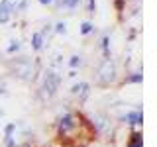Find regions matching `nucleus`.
<instances>
[{"mask_svg":"<svg viewBox=\"0 0 157 147\" xmlns=\"http://www.w3.org/2000/svg\"><path fill=\"white\" fill-rule=\"evenodd\" d=\"M10 71H12V75L18 77V78H29L33 75V65H32V61H29L28 57H20L10 65Z\"/></svg>","mask_w":157,"mask_h":147,"instance_id":"obj_1","label":"nucleus"},{"mask_svg":"<svg viewBox=\"0 0 157 147\" xmlns=\"http://www.w3.org/2000/svg\"><path fill=\"white\" fill-rule=\"evenodd\" d=\"M98 81L102 85H110V82L116 81V67L112 61H104L98 67Z\"/></svg>","mask_w":157,"mask_h":147,"instance_id":"obj_2","label":"nucleus"},{"mask_svg":"<svg viewBox=\"0 0 157 147\" xmlns=\"http://www.w3.org/2000/svg\"><path fill=\"white\" fill-rule=\"evenodd\" d=\"M57 86H59L57 73L47 71L45 73V78H43V92H45L47 96H53V94H55V90H57Z\"/></svg>","mask_w":157,"mask_h":147,"instance_id":"obj_3","label":"nucleus"},{"mask_svg":"<svg viewBox=\"0 0 157 147\" xmlns=\"http://www.w3.org/2000/svg\"><path fill=\"white\" fill-rule=\"evenodd\" d=\"M12 12H14V6H12V2L10 0H2L0 2V22H8L10 16H12Z\"/></svg>","mask_w":157,"mask_h":147,"instance_id":"obj_4","label":"nucleus"},{"mask_svg":"<svg viewBox=\"0 0 157 147\" xmlns=\"http://www.w3.org/2000/svg\"><path fill=\"white\" fill-rule=\"evenodd\" d=\"M59 127H61L63 134L69 131V130H73V127H75V118H73L71 114H65L61 120H59Z\"/></svg>","mask_w":157,"mask_h":147,"instance_id":"obj_5","label":"nucleus"},{"mask_svg":"<svg viewBox=\"0 0 157 147\" xmlns=\"http://www.w3.org/2000/svg\"><path fill=\"white\" fill-rule=\"evenodd\" d=\"M141 120H144V116L140 114V112H130V114L124 116V122H128V124H141Z\"/></svg>","mask_w":157,"mask_h":147,"instance_id":"obj_6","label":"nucleus"},{"mask_svg":"<svg viewBox=\"0 0 157 147\" xmlns=\"http://www.w3.org/2000/svg\"><path fill=\"white\" fill-rule=\"evenodd\" d=\"M88 88H90V86H88L86 82H78V85H75L71 88V92H73V94H81L82 98H85L88 94Z\"/></svg>","mask_w":157,"mask_h":147,"instance_id":"obj_7","label":"nucleus"},{"mask_svg":"<svg viewBox=\"0 0 157 147\" xmlns=\"http://www.w3.org/2000/svg\"><path fill=\"white\" fill-rule=\"evenodd\" d=\"M32 45H33V49L36 51H39L41 49V45H43V33H39V32H36L32 36Z\"/></svg>","mask_w":157,"mask_h":147,"instance_id":"obj_8","label":"nucleus"},{"mask_svg":"<svg viewBox=\"0 0 157 147\" xmlns=\"http://www.w3.org/2000/svg\"><path fill=\"white\" fill-rule=\"evenodd\" d=\"M128 147H141V135L140 134H134L132 135V141H130V145Z\"/></svg>","mask_w":157,"mask_h":147,"instance_id":"obj_9","label":"nucleus"},{"mask_svg":"<svg viewBox=\"0 0 157 147\" xmlns=\"http://www.w3.org/2000/svg\"><path fill=\"white\" fill-rule=\"evenodd\" d=\"M92 29H94V28H92V24H90V22H82V26H81V33H85V36H86V33H90Z\"/></svg>","mask_w":157,"mask_h":147,"instance_id":"obj_10","label":"nucleus"},{"mask_svg":"<svg viewBox=\"0 0 157 147\" xmlns=\"http://www.w3.org/2000/svg\"><path fill=\"white\" fill-rule=\"evenodd\" d=\"M126 82H141V75L140 73H134V75L126 77Z\"/></svg>","mask_w":157,"mask_h":147,"instance_id":"obj_11","label":"nucleus"},{"mask_svg":"<svg viewBox=\"0 0 157 147\" xmlns=\"http://www.w3.org/2000/svg\"><path fill=\"white\" fill-rule=\"evenodd\" d=\"M78 4V0H63L61 2V6H67V8H75Z\"/></svg>","mask_w":157,"mask_h":147,"instance_id":"obj_12","label":"nucleus"},{"mask_svg":"<svg viewBox=\"0 0 157 147\" xmlns=\"http://www.w3.org/2000/svg\"><path fill=\"white\" fill-rule=\"evenodd\" d=\"M69 65H71V67H77V65H81V57H78V55H73L71 59H69Z\"/></svg>","mask_w":157,"mask_h":147,"instance_id":"obj_13","label":"nucleus"},{"mask_svg":"<svg viewBox=\"0 0 157 147\" xmlns=\"http://www.w3.org/2000/svg\"><path fill=\"white\" fill-rule=\"evenodd\" d=\"M18 49H20V41L16 39V41H12V45L8 47V53H14V51H18Z\"/></svg>","mask_w":157,"mask_h":147,"instance_id":"obj_14","label":"nucleus"},{"mask_svg":"<svg viewBox=\"0 0 157 147\" xmlns=\"http://www.w3.org/2000/svg\"><path fill=\"white\" fill-rule=\"evenodd\" d=\"M55 29H57L59 33H65V32H67V26H65V24H63V22H59L57 26H55Z\"/></svg>","mask_w":157,"mask_h":147,"instance_id":"obj_15","label":"nucleus"},{"mask_svg":"<svg viewBox=\"0 0 157 147\" xmlns=\"http://www.w3.org/2000/svg\"><path fill=\"white\" fill-rule=\"evenodd\" d=\"M26 2H28V0H18V4H14V10L24 8V6H26Z\"/></svg>","mask_w":157,"mask_h":147,"instance_id":"obj_16","label":"nucleus"},{"mask_svg":"<svg viewBox=\"0 0 157 147\" xmlns=\"http://www.w3.org/2000/svg\"><path fill=\"white\" fill-rule=\"evenodd\" d=\"M88 14H94V0H88Z\"/></svg>","mask_w":157,"mask_h":147,"instance_id":"obj_17","label":"nucleus"},{"mask_svg":"<svg viewBox=\"0 0 157 147\" xmlns=\"http://www.w3.org/2000/svg\"><path fill=\"white\" fill-rule=\"evenodd\" d=\"M39 2H41V4H51L53 0H39Z\"/></svg>","mask_w":157,"mask_h":147,"instance_id":"obj_18","label":"nucleus"}]
</instances>
